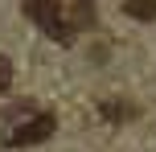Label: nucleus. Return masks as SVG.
<instances>
[{"label":"nucleus","instance_id":"f257e3e1","mask_svg":"<svg viewBox=\"0 0 156 152\" xmlns=\"http://www.w3.org/2000/svg\"><path fill=\"white\" fill-rule=\"evenodd\" d=\"M25 16L33 25H41L49 41H70L74 37L70 21L62 16V0H25Z\"/></svg>","mask_w":156,"mask_h":152},{"label":"nucleus","instance_id":"f03ea898","mask_svg":"<svg viewBox=\"0 0 156 152\" xmlns=\"http://www.w3.org/2000/svg\"><path fill=\"white\" fill-rule=\"evenodd\" d=\"M54 128H58V119L41 111V115H33V119L16 123V128L8 132V144H12V148H29V144H41V140H49V136H54Z\"/></svg>","mask_w":156,"mask_h":152},{"label":"nucleus","instance_id":"7ed1b4c3","mask_svg":"<svg viewBox=\"0 0 156 152\" xmlns=\"http://www.w3.org/2000/svg\"><path fill=\"white\" fill-rule=\"evenodd\" d=\"M123 12L132 16V21H156V0H127Z\"/></svg>","mask_w":156,"mask_h":152},{"label":"nucleus","instance_id":"20e7f679","mask_svg":"<svg viewBox=\"0 0 156 152\" xmlns=\"http://www.w3.org/2000/svg\"><path fill=\"white\" fill-rule=\"evenodd\" d=\"M70 29H94V8H90V0H74V21H70Z\"/></svg>","mask_w":156,"mask_h":152},{"label":"nucleus","instance_id":"39448f33","mask_svg":"<svg viewBox=\"0 0 156 152\" xmlns=\"http://www.w3.org/2000/svg\"><path fill=\"white\" fill-rule=\"evenodd\" d=\"M103 115H107V119H132L136 107H127V103H103Z\"/></svg>","mask_w":156,"mask_h":152},{"label":"nucleus","instance_id":"423d86ee","mask_svg":"<svg viewBox=\"0 0 156 152\" xmlns=\"http://www.w3.org/2000/svg\"><path fill=\"white\" fill-rule=\"evenodd\" d=\"M8 87H12V62L0 58V90H8Z\"/></svg>","mask_w":156,"mask_h":152}]
</instances>
